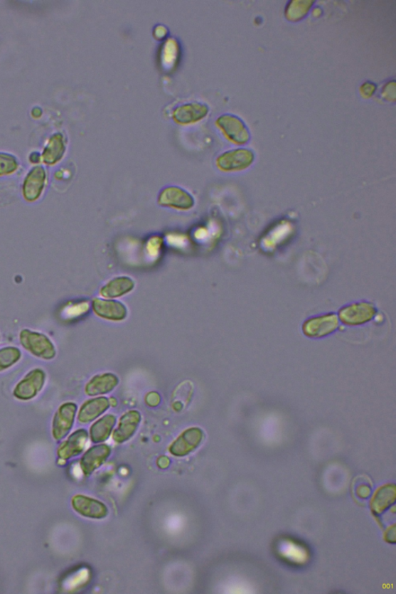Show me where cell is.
<instances>
[{
    "label": "cell",
    "mask_w": 396,
    "mask_h": 594,
    "mask_svg": "<svg viewBox=\"0 0 396 594\" xmlns=\"http://www.w3.org/2000/svg\"><path fill=\"white\" fill-rule=\"evenodd\" d=\"M19 339L22 347L34 357L51 361L57 356L55 344L45 334L23 329L20 332Z\"/></svg>",
    "instance_id": "cell-1"
},
{
    "label": "cell",
    "mask_w": 396,
    "mask_h": 594,
    "mask_svg": "<svg viewBox=\"0 0 396 594\" xmlns=\"http://www.w3.org/2000/svg\"><path fill=\"white\" fill-rule=\"evenodd\" d=\"M158 206L178 211H189L196 206L195 197L180 186L169 185L163 188L157 194Z\"/></svg>",
    "instance_id": "cell-2"
},
{
    "label": "cell",
    "mask_w": 396,
    "mask_h": 594,
    "mask_svg": "<svg viewBox=\"0 0 396 594\" xmlns=\"http://www.w3.org/2000/svg\"><path fill=\"white\" fill-rule=\"evenodd\" d=\"M255 154L247 148H237L227 150L215 159L217 169L230 174L247 170L254 163Z\"/></svg>",
    "instance_id": "cell-3"
},
{
    "label": "cell",
    "mask_w": 396,
    "mask_h": 594,
    "mask_svg": "<svg viewBox=\"0 0 396 594\" xmlns=\"http://www.w3.org/2000/svg\"><path fill=\"white\" fill-rule=\"evenodd\" d=\"M215 126L223 136L232 144L237 146L247 144L250 140V132L245 123L237 115L225 113L215 120Z\"/></svg>",
    "instance_id": "cell-4"
},
{
    "label": "cell",
    "mask_w": 396,
    "mask_h": 594,
    "mask_svg": "<svg viewBox=\"0 0 396 594\" xmlns=\"http://www.w3.org/2000/svg\"><path fill=\"white\" fill-rule=\"evenodd\" d=\"M47 375L41 368L32 369L14 387L13 395L16 400L30 401L36 398L45 388Z\"/></svg>",
    "instance_id": "cell-5"
},
{
    "label": "cell",
    "mask_w": 396,
    "mask_h": 594,
    "mask_svg": "<svg viewBox=\"0 0 396 594\" xmlns=\"http://www.w3.org/2000/svg\"><path fill=\"white\" fill-rule=\"evenodd\" d=\"M210 112L207 103L193 101L176 106L172 110L173 121L180 126H189L204 120Z\"/></svg>",
    "instance_id": "cell-6"
},
{
    "label": "cell",
    "mask_w": 396,
    "mask_h": 594,
    "mask_svg": "<svg viewBox=\"0 0 396 594\" xmlns=\"http://www.w3.org/2000/svg\"><path fill=\"white\" fill-rule=\"evenodd\" d=\"M78 407L74 402L61 404L52 420V437L57 441L64 440L72 431Z\"/></svg>",
    "instance_id": "cell-7"
},
{
    "label": "cell",
    "mask_w": 396,
    "mask_h": 594,
    "mask_svg": "<svg viewBox=\"0 0 396 594\" xmlns=\"http://www.w3.org/2000/svg\"><path fill=\"white\" fill-rule=\"evenodd\" d=\"M94 314L103 320L122 322L128 317V307L118 299L95 297L92 301Z\"/></svg>",
    "instance_id": "cell-8"
},
{
    "label": "cell",
    "mask_w": 396,
    "mask_h": 594,
    "mask_svg": "<svg viewBox=\"0 0 396 594\" xmlns=\"http://www.w3.org/2000/svg\"><path fill=\"white\" fill-rule=\"evenodd\" d=\"M377 309L368 302H359L342 307L339 310L340 321L348 326L363 325L373 320Z\"/></svg>",
    "instance_id": "cell-9"
},
{
    "label": "cell",
    "mask_w": 396,
    "mask_h": 594,
    "mask_svg": "<svg viewBox=\"0 0 396 594\" xmlns=\"http://www.w3.org/2000/svg\"><path fill=\"white\" fill-rule=\"evenodd\" d=\"M339 326L336 314H327L306 320L302 327L304 334L310 339H321L336 332Z\"/></svg>",
    "instance_id": "cell-10"
},
{
    "label": "cell",
    "mask_w": 396,
    "mask_h": 594,
    "mask_svg": "<svg viewBox=\"0 0 396 594\" xmlns=\"http://www.w3.org/2000/svg\"><path fill=\"white\" fill-rule=\"evenodd\" d=\"M205 439L204 431L199 428H191L181 433L169 447L170 453L178 457H186L195 451Z\"/></svg>",
    "instance_id": "cell-11"
},
{
    "label": "cell",
    "mask_w": 396,
    "mask_h": 594,
    "mask_svg": "<svg viewBox=\"0 0 396 594\" xmlns=\"http://www.w3.org/2000/svg\"><path fill=\"white\" fill-rule=\"evenodd\" d=\"M72 505L79 515L85 518L102 519L109 515L107 505L83 494L75 495L72 499Z\"/></svg>",
    "instance_id": "cell-12"
},
{
    "label": "cell",
    "mask_w": 396,
    "mask_h": 594,
    "mask_svg": "<svg viewBox=\"0 0 396 594\" xmlns=\"http://www.w3.org/2000/svg\"><path fill=\"white\" fill-rule=\"evenodd\" d=\"M136 287L135 280L129 276H118L105 283L100 290L102 298L117 299L133 292Z\"/></svg>",
    "instance_id": "cell-13"
},
{
    "label": "cell",
    "mask_w": 396,
    "mask_h": 594,
    "mask_svg": "<svg viewBox=\"0 0 396 594\" xmlns=\"http://www.w3.org/2000/svg\"><path fill=\"white\" fill-rule=\"evenodd\" d=\"M111 406L109 398L105 396H97L86 401L77 412V421L87 424L100 418Z\"/></svg>",
    "instance_id": "cell-14"
},
{
    "label": "cell",
    "mask_w": 396,
    "mask_h": 594,
    "mask_svg": "<svg viewBox=\"0 0 396 594\" xmlns=\"http://www.w3.org/2000/svg\"><path fill=\"white\" fill-rule=\"evenodd\" d=\"M90 434L85 429H79L70 434L58 449V457L67 460L80 455L84 451Z\"/></svg>",
    "instance_id": "cell-15"
},
{
    "label": "cell",
    "mask_w": 396,
    "mask_h": 594,
    "mask_svg": "<svg viewBox=\"0 0 396 594\" xmlns=\"http://www.w3.org/2000/svg\"><path fill=\"white\" fill-rule=\"evenodd\" d=\"M119 384V377L112 372L94 376L85 386L87 396L97 397L108 395Z\"/></svg>",
    "instance_id": "cell-16"
},
{
    "label": "cell",
    "mask_w": 396,
    "mask_h": 594,
    "mask_svg": "<svg viewBox=\"0 0 396 594\" xmlns=\"http://www.w3.org/2000/svg\"><path fill=\"white\" fill-rule=\"evenodd\" d=\"M142 416L138 410H129L123 414L119 421L118 427L112 433V439L117 443H123L135 435Z\"/></svg>",
    "instance_id": "cell-17"
},
{
    "label": "cell",
    "mask_w": 396,
    "mask_h": 594,
    "mask_svg": "<svg viewBox=\"0 0 396 594\" xmlns=\"http://www.w3.org/2000/svg\"><path fill=\"white\" fill-rule=\"evenodd\" d=\"M46 171L41 166H35L26 176L23 193L24 198L30 202L37 201L45 189Z\"/></svg>",
    "instance_id": "cell-18"
},
{
    "label": "cell",
    "mask_w": 396,
    "mask_h": 594,
    "mask_svg": "<svg viewBox=\"0 0 396 594\" xmlns=\"http://www.w3.org/2000/svg\"><path fill=\"white\" fill-rule=\"evenodd\" d=\"M112 450L107 445H95L87 450L82 456L80 465L85 476H90L100 468L111 455Z\"/></svg>",
    "instance_id": "cell-19"
},
{
    "label": "cell",
    "mask_w": 396,
    "mask_h": 594,
    "mask_svg": "<svg viewBox=\"0 0 396 594\" xmlns=\"http://www.w3.org/2000/svg\"><path fill=\"white\" fill-rule=\"evenodd\" d=\"M181 55V46L177 39L167 38L160 51V63L166 72H171L178 65Z\"/></svg>",
    "instance_id": "cell-20"
},
{
    "label": "cell",
    "mask_w": 396,
    "mask_h": 594,
    "mask_svg": "<svg viewBox=\"0 0 396 594\" xmlns=\"http://www.w3.org/2000/svg\"><path fill=\"white\" fill-rule=\"evenodd\" d=\"M117 424V416L107 414L96 420L90 428V436L92 442L100 443L107 441Z\"/></svg>",
    "instance_id": "cell-21"
},
{
    "label": "cell",
    "mask_w": 396,
    "mask_h": 594,
    "mask_svg": "<svg viewBox=\"0 0 396 594\" xmlns=\"http://www.w3.org/2000/svg\"><path fill=\"white\" fill-rule=\"evenodd\" d=\"M66 152L64 136L60 132L53 135L48 141L42 154L43 162L48 165H54L63 158Z\"/></svg>",
    "instance_id": "cell-22"
},
{
    "label": "cell",
    "mask_w": 396,
    "mask_h": 594,
    "mask_svg": "<svg viewBox=\"0 0 396 594\" xmlns=\"http://www.w3.org/2000/svg\"><path fill=\"white\" fill-rule=\"evenodd\" d=\"M313 4L314 2L308 0L289 2L285 11L287 19L294 22L301 21L310 11Z\"/></svg>",
    "instance_id": "cell-23"
},
{
    "label": "cell",
    "mask_w": 396,
    "mask_h": 594,
    "mask_svg": "<svg viewBox=\"0 0 396 594\" xmlns=\"http://www.w3.org/2000/svg\"><path fill=\"white\" fill-rule=\"evenodd\" d=\"M395 489L391 486L384 487L378 491L373 504L375 513L381 514L385 509H389L392 503L395 502Z\"/></svg>",
    "instance_id": "cell-24"
},
{
    "label": "cell",
    "mask_w": 396,
    "mask_h": 594,
    "mask_svg": "<svg viewBox=\"0 0 396 594\" xmlns=\"http://www.w3.org/2000/svg\"><path fill=\"white\" fill-rule=\"evenodd\" d=\"M22 358L21 351L14 346L0 349V372L14 367Z\"/></svg>",
    "instance_id": "cell-25"
},
{
    "label": "cell",
    "mask_w": 396,
    "mask_h": 594,
    "mask_svg": "<svg viewBox=\"0 0 396 594\" xmlns=\"http://www.w3.org/2000/svg\"><path fill=\"white\" fill-rule=\"evenodd\" d=\"M18 168V162L11 154L0 153V176L11 174Z\"/></svg>",
    "instance_id": "cell-26"
},
{
    "label": "cell",
    "mask_w": 396,
    "mask_h": 594,
    "mask_svg": "<svg viewBox=\"0 0 396 594\" xmlns=\"http://www.w3.org/2000/svg\"><path fill=\"white\" fill-rule=\"evenodd\" d=\"M169 30L165 25L157 24L154 26L153 30V36L156 41H162L167 39L168 36Z\"/></svg>",
    "instance_id": "cell-27"
},
{
    "label": "cell",
    "mask_w": 396,
    "mask_h": 594,
    "mask_svg": "<svg viewBox=\"0 0 396 594\" xmlns=\"http://www.w3.org/2000/svg\"><path fill=\"white\" fill-rule=\"evenodd\" d=\"M382 95L383 99L389 102H395V82L387 83L382 90Z\"/></svg>",
    "instance_id": "cell-28"
},
{
    "label": "cell",
    "mask_w": 396,
    "mask_h": 594,
    "mask_svg": "<svg viewBox=\"0 0 396 594\" xmlns=\"http://www.w3.org/2000/svg\"><path fill=\"white\" fill-rule=\"evenodd\" d=\"M376 92V85L370 82H367L360 85V93L364 99H369L373 96Z\"/></svg>",
    "instance_id": "cell-29"
},
{
    "label": "cell",
    "mask_w": 396,
    "mask_h": 594,
    "mask_svg": "<svg viewBox=\"0 0 396 594\" xmlns=\"http://www.w3.org/2000/svg\"><path fill=\"white\" fill-rule=\"evenodd\" d=\"M171 463V460L168 457H161L157 460V465L159 466L161 469H165L168 467Z\"/></svg>",
    "instance_id": "cell-30"
}]
</instances>
